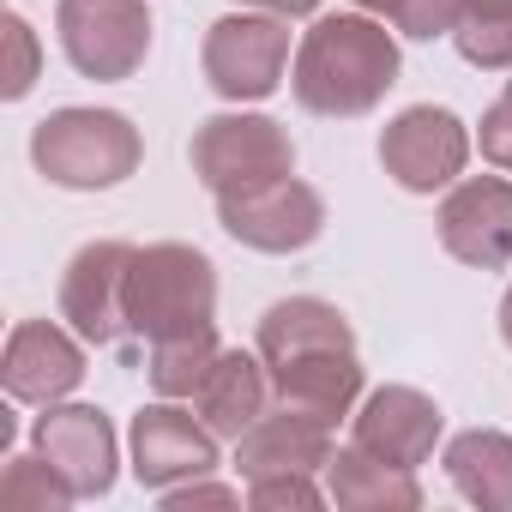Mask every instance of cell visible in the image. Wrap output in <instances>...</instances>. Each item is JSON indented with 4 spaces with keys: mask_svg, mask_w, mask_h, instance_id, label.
<instances>
[{
    "mask_svg": "<svg viewBox=\"0 0 512 512\" xmlns=\"http://www.w3.org/2000/svg\"><path fill=\"white\" fill-rule=\"evenodd\" d=\"M398 85V43L380 19L368 13H332L320 19L290 67V91L308 115L350 121L380 109V97Z\"/></svg>",
    "mask_w": 512,
    "mask_h": 512,
    "instance_id": "1",
    "label": "cell"
},
{
    "mask_svg": "<svg viewBox=\"0 0 512 512\" xmlns=\"http://www.w3.org/2000/svg\"><path fill=\"white\" fill-rule=\"evenodd\" d=\"M31 163L67 193H103L139 175L145 139L121 109H55L31 133Z\"/></svg>",
    "mask_w": 512,
    "mask_h": 512,
    "instance_id": "2",
    "label": "cell"
},
{
    "mask_svg": "<svg viewBox=\"0 0 512 512\" xmlns=\"http://www.w3.org/2000/svg\"><path fill=\"white\" fill-rule=\"evenodd\" d=\"M217 320V266L187 241H151L127 272V332L145 344L205 332Z\"/></svg>",
    "mask_w": 512,
    "mask_h": 512,
    "instance_id": "3",
    "label": "cell"
},
{
    "mask_svg": "<svg viewBox=\"0 0 512 512\" xmlns=\"http://www.w3.org/2000/svg\"><path fill=\"white\" fill-rule=\"evenodd\" d=\"M193 175L211 199L266 187L278 175H296V139L272 115H211L193 133Z\"/></svg>",
    "mask_w": 512,
    "mask_h": 512,
    "instance_id": "4",
    "label": "cell"
},
{
    "mask_svg": "<svg viewBox=\"0 0 512 512\" xmlns=\"http://www.w3.org/2000/svg\"><path fill=\"white\" fill-rule=\"evenodd\" d=\"M205 85L223 103H266L290 67V19L278 13H229L205 31Z\"/></svg>",
    "mask_w": 512,
    "mask_h": 512,
    "instance_id": "5",
    "label": "cell"
},
{
    "mask_svg": "<svg viewBox=\"0 0 512 512\" xmlns=\"http://www.w3.org/2000/svg\"><path fill=\"white\" fill-rule=\"evenodd\" d=\"M55 31L67 61L97 79V85H121L145 67L151 55V13L145 0H61L55 7Z\"/></svg>",
    "mask_w": 512,
    "mask_h": 512,
    "instance_id": "6",
    "label": "cell"
},
{
    "mask_svg": "<svg viewBox=\"0 0 512 512\" xmlns=\"http://www.w3.org/2000/svg\"><path fill=\"white\" fill-rule=\"evenodd\" d=\"M217 223L253 247V253H302L320 241L326 229V199L296 181V175H278L266 187H247V193H223L217 199Z\"/></svg>",
    "mask_w": 512,
    "mask_h": 512,
    "instance_id": "7",
    "label": "cell"
},
{
    "mask_svg": "<svg viewBox=\"0 0 512 512\" xmlns=\"http://www.w3.org/2000/svg\"><path fill=\"white\" fill-rule=\"evenodd\" d=\"M380 163L386 175L404 187V193H440L464 175L470 163V133L452 109H434V103H416V109H398L380 133Z\"/></svg>",
    "mask_w": 512,
    "mask_h": 512,
    "instance_id": "8",
    "label": "cell"
},
{
    "mask_svg": "<svg viewBox=\"0 0 512 512\" xmlns=\"http://www.w3.org/2000/svg\"><path fill=\"white\" fill-rule=\"evenodd\" d=\"M127 241H85L67 272H61V320H73V332L97 350L133 338L127 332V272H133Z\"/></svg>",
    "mask_w": 512,
    "mask_h": 512,
    "instance_id": "9",
    "label": "cell"
},
{
    "mask_svg": "<svg viewBox=\"0 0 512 512\" xmlns=\"http://www.w3.org/2000/svg\"><path fill=\"white\" fill-rule=\"evenodd\" d=\"M133 476L139 488L163 494V488H181L193 476H211L217 470V434L199 422V410H181V398H157L133 416Z\"/></svg>",
    "mask_w": 512,
    "mask_h": 512,
    "instance_id": "10",
    "label": "cell"
},
{
    "mask_svg": "<svg viewBox=\"0 0 512 512\" xmlns=\"http://www.w3.org/2000/svg\"><path fill=\"white\" fill-rule=\"evenodd\" d=\"M440 247L470 272L512 266V181L506 175H464L440 199Z\"/></svg>",
    "mask_w": 512,
    "mask_h": 512,
    "instance_id": "11",
    "label": "cell"
},
{
    "mask_svg": "<svg viewBox=\"0 0 512 512\" xmlns=\"http://www.w3.org/2000/svg\"><path fill=\"white\" fill-rule=\"evenodd\" d=\"M31 446L67 476V488L79 500H103L115 488V464H121V440H115V422L97 410V404H43L37 428H31Z\"/></svg>",
    "mask_w": 512,
    "mask_h": 512,
    "instance_id": "12",
    "label": "cell"
},
{
    "mask_svg": "<svg viewBox=\"0 0 512 512\" xmlns=\"http://www.w3.org/2000/svg\"><path fill=\"white\" fill-rule=\"evenodd\" d=\"M85 380V344L49 320H19L0 356V386L13 404H61Z\"/></svg>",
    "mask_w": 512,
    "mask_h": 512,
    "instance_id": "13",
    "label": "cell"
},
{
    "mask_svg": "<svg viewBox=\"0 0 512 512\" xmlns=\"http://www.w3.org/2000/svg\"><path fill=\"white\" fill-rule=\"evenodd\" d=\"M434 440H440V404L416 386L368 392L356 410V434H350V446H362L368 458L398 464V470H422L434 458Z\"/></svg>",
    "mask_w": 512,
    "mask_h": 512,
    "instance_id": "14",
    "label": "cell"
},
{
    "mask_svg": "<svg viewBox=\"0 0 512 512\" xmlns=\"http://www.w3.org/2000/svg\"><path fill=\"white\" fill-rule=\"evenodd\" d=\"M332 452H338V446H332V428H326V422H314V416L278 404V410H266L260 422L235 440V470H241L247 482H260V476H290V470H326Z\"/></svg>",
    "mask_w": 512,
    "mask_h": 512,
    "instance_id": "15",
    "label": "cell"
},
{
    "mask_svg": "<svg viewBox=\"0 0 512 512\" xmlns=\"http://www.w3.org/2000/svg\"><path fill=\"white\" fill-rule=\"evenodd\" d=\"M272 398L338 428V416H350L362 398V362L356 350H308V356L272 362Z\"/></svg>",
    "mask_w": 512,
    "mask_h": 512,
    "instance_id": "16",
    "label": "cell"
},
{
    "mask_svg": "<svg viewBox=\"0 0 512 512\" xmlns=\"http://www.w3.org/2000/svg\"><path fill=\"white\" fill-rule=\"evenodd\" d=\"M266 404H272V368L266 356H247V350H217V362L193 392V410L217 440H241L266 416Z\"/></svg>",
    "mask_w": 512,
    "mask_h": 512,
    "instance_id": "17",
    "label": "cell"
},
{
    "mask_svg": "<svg viewBox=\"0 0 512 512\" xmlns=\"http://www.w3.org/2000/svg\"><path fill=\"white\" fill-rule=\"evenodd\" d=\"M308 350H356L350 320L332 302H320V296L272 302L260 314V356H266V368L272 362H290V356H308Z\"/></svg>",
    "mask_w": 512,
    "mask_h": 512,
    "instance_id": "18",
    "label": "cell"
},
{
    "mask_svg": "<svg viewBox=\"0 0 512 512\" xmlns=\"http://www.w3.org/2000/svg\"><path fill=\"white\" fill-rule=\"evenodd\" d=\"M326 494H332V506H344V512H416V506H422L416 470L380 464V458H368L362 446L332 452V464H326Z\"/></svg>",
    "mask_w": 512,
    "mask_h": 512,
    "instance_id": "19",
    "label": "cell"
},
{
    "mask_svg": "<svg viewBox=\"0 0 512 512\" xmlns=\"http://www.w3.org/2000/svg\"><path fill=\"white\" fill-rule=\"evenodd\" d=\"M446 476L452 488L482 512H512V434L500 428H464L446 440Z\"/></svg>",
    "mask_w": 512,
    "mask_h": 512,
    "instance_id": "20",
    "label": "cell"
},
{
    "mask_svg": "<svg viewBox=\"0 0 512 512\" xmlns=\"http://www.w3.org/2000/svg\"><path fill=\"white\" fill-rule=\"evenodd\" d=\"M452 43L470 67L506 73L512 67V0H458Z\"/></svg>",
    "mask_w": 512,
    "mask_h": 512,
    "instance_id": "21",
    "label": "cell"
},
{
    "mask_svg": "<svg viewBox=\"0 0 512 512\" xmlns=\"http://www.w3.org/2000/svg\"><path fill=\"white\" fill-rule=\"evenodd\" d=\"M217 332L205 326V332H187V338H163V344H151V362H145V380H151V392L157 398H193L199 392V380H205V368L217 362Z\"/></svg>",
    "mask_w": 512,
    "mask_h": 512,
    "instance_id": "22",
    "label": "cell"
},
{
    "mask_svg": "<svg viewBox=\"0 0 512 512\" xmlns=\"http://www.w3.org/2000/svg\"><path fill=\"white\" fill-rule=\"evenodd\" d=\"M79 494L67 488V476L37 452V458H7V470H0V506L7 512H61L73 506Z\"/></svg>",
    "mask_w": 512,
    "mask_h": 512,
    "instance_id": "23",
    "label": "cell"
},
{
    "mask_svg": "<svg viewBox=\"0 0 512 512\" xmlns=\"http://www.w3.org/2000/svg\"><path fill=\"white\" fill-rule=\"evenodd\" d=\"M0 31H7V73H0V97L19 103V97H31V85H37L43 49H37V31L25 25V13H7V19H0Z\"/></svg>",
    "mask_w": 512,
    "mask_h": 512,
    "instance_id": "24",
    "label": "cell"
},
{
    "mask_svg": "<svg viewBox=\"0 0 512 512\" xmlns=\"http://www.w3.org/2000/svg\"><path fill=\"white\" fill-rule=\"evenodd\" d=\"M332 494L314 482V470H290V476H260V482H247V506H260V512H314L326 506Z\"/></svg>",
    "mask_w": 512,
    "mask_h": 512,
    "instance_id": "25",
    "label": "cell"
},
{
    "mask_svg": "<svg viewBox=\"0 0 512 512\" xmlns=\"http://www.w3.org/2000/svg\"><path fill=\"white\" fill-rule=\"evenodd\" d=\"M452 25H458V0H398L392 7V31H404L410 43L452 37Z\"/></svg>",
    "mask_w": 512,
    "mask_h": 512,
    "instance_id": "26",
    "label": "cell"
},
{
    "mask_svg": "<svg viewBox=\"0 0 512 512\" xmlns=\"http://www.w3.org/2000/svg\"><path fill=\"white\" fill-rule=\"evenodd\" d=\"M476 145L494 169H512V85L482 109V127H476Z\"/></svg>",
    "mask_w": 512,
    "mask_h": 512,
    "instance_id": "27",
    "label": "cell"
},
{
    "mask_svg": "<svg viewBox=\"0 0 512 512\" xmlns=\"http://www.w3.org/2000/svg\"><path fill=\"white\" fill-rule=\"evenodd\" d=\"M157 500H163V512H193V506H241V488H223V482L193 476V482H181V488H163Z\"/></svg>",
    "mask_w": 512,
    "mask_h": 512,
    "instance_id": "28",
    "label": "cell"
},
{
    "mask_svg": "<svg viewBox=\"0 0 512 512\" xmlns=\"http://www.w3.org/2000/svg\"><path fill=\"white\" fill-rule=\"evenodd\" d=\"M235 7H253V13H278V19H308V13H320V0H235Z\"/></svg>",
    "mask_w": 512,
    "mask_h": 512,
    "instance_id": "29",
    "label": "cell"
},
{
    "mask_svg": "<svg viewBox=\"0 0 512 512\" xmlns=\"http://www.w3.org/2000/svg\"><path fill=\"white\" fill-rule=\"evenodd\" d=\"M500 338H506V350H512V284H506V296H500Z\"/></svg>",
    "mask_w": 512,
    "mask_h": 512,
    "instance_id": "30",
    "label": "cell"
},
{
    "mask_svg": "<svg viewBox=\"0 0 512 512\" xmlns=\"http://www.w3.org/2000/svg\"><path fill=\"white\" fill-rule=\"evenodd\" d=\"M356 7H362V13H380V19H392V7H398V0H356Z\"/></svg>",
    "mask_w": 512,
    "mask_h": 512,
    "instance_id": "31",
    "label": "cell"
}]
</instances>
